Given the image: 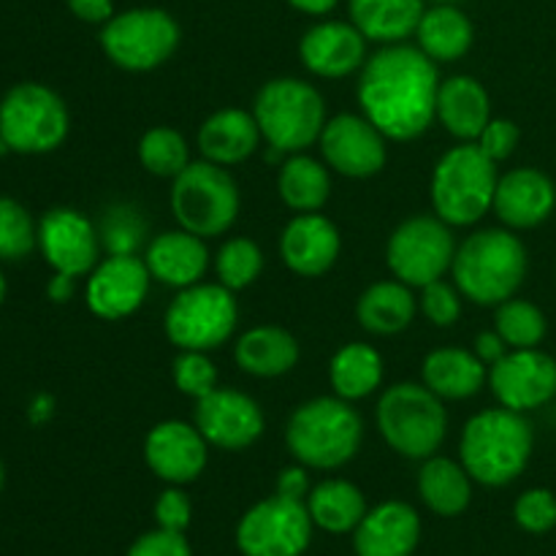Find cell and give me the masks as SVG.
<instances>
[{"mask_svg": "<svg viewBox=\"0 0 556 556\" xmlns=\"http://www.w3.org/2000/svg\"><path fill=\"white\" fill-rule=\"evenodd\" d=\"M172 378L174 386L195 402L217 389V367L201 351H179V356L172 364Z\"/></svg>", "mask_w": 556, "mask_h": 556, "instance_id": "obj_41", "label": "cell"}, {"mask_svg": "<svg viewBox=\"0 0 556 556\" xmlns=\"http://www.w3.org/2000/svg\"><path fill=\"white\" fill-rule=\"evenodd\" d=\"M307 503L271 497L255 503L237 527V546L244 556H302L313 541Z\"/></svg>", "mask_w": 556, "mask_h": 556, "instance_id": "obj_13", "label": "cell"}, {"mask_svg": "<svg viewBox=\"0 0 556 556\" xmlns=\"http://www.w3.org/2000/svg\"><path fill=\"white\" fill-rule=\"evenodd\" d=\"M418 309H421L424 318H427L432 326H438V329H448V326H454L462 315L459 288L451 286V282L445 280L429 282V286L421 288Z\"/></svg>", "mask_w": 556, "mask_h": 556, "instance_id": "obj_43", "label": "cell"}, {"mask_svg": "<svg viewBox=\"0 0 556 556\" xmlns=\"http://www.w3.org/2000/svg\"><path fill=\"white\" fill-rule=\"evenodd\" d=\"M472 351H476V356L481 358L486 367H492V364H497L500 358L510 351V348L505 345L503 337L492 329V331H483V334L476 337V345H472Z\"/></svg>", "mask_w": 556, "mask_h": 556, "instance_id": "obj_49", "label": "cell"}, {"mask_svg": "<svg viewBox=\"0 0 556 556\" xmlns=\"http://www.w3.org/2000/svg\"><path fill=\"white\" fill-rule=\"evenodd\" d=\"M440 125L459 141H478L483 128L492 119V101L489 92L476 76H448L440 81L438 114Z\"/></svg>", "mask_w": 556, "mask_h": 556, "instance_id": "obj_25", "label": "cell"}, {"mask_svg": "<svg viewBox=\"0 0 556 556\" xmlns=\"http://www.w3.org/2000/svg\"><path fill=\"white\" fill-rule=\"evenodd\" d=\"M195 427L220 451H244L264 434L266 418L258 402L244 391L215 389L195 402Z\"/></svg>", "mask_w": 556, "mask_h": 556, "instance_id": "obj_16", "label": "cell"}, {"mask_svg": "<svg viewBox=\"0 0 556 556\" xmlns=\"http://www.w3.org/2000/svg\"><path fill=\"white\" fill-rule=\"evenodd\" d=\"M261 139L264 136L253 112H244V109H217L199 128L201 155L217 166L244 163L250 155H255Z\"/></svg>", "mask_w": 556, "mask_h": 556, "instance_id": "obj_26", "label": "cell"}, {"mask_svg": "<svg viewBox=\"0 0 556 556\" xmlns=\"http://www.w3.org/2000/svg\"><path fill=\"white\" fill-rule=\"evenodd\" d=\"M5 152H11V150H9V144H5V141L0 139V155H5Z\"/></svg>", "mask_w": 556, "mask_h": 556, "instance_id": "obj_55", "label": "cell"}, {"mask_svg": "<svg viewBox=\"0 0 556 556\" xmlns=\"http://www.w3.org/2000/svg\"><path fill=\"white\" fill-rule=\"evenodd\" d=\"M494 331L505 340L510 351H521V348H541L546 340L548 320L538 304L530 299H508V302L497 304V315H494Z\"/></svg>", "mask_w": 556, "mask_h": 556, "instance_id": "obj_37", "label": "cell"}, {"mask_svg": "<svg viewBox=\"0 0 556 556\" xmlns=\"http://www.w3.org/2000/svg\"><path fill=\"white\" fill-rule=\"evenodd\" d=\"M364 421L353 402L340 396H315L291 413L286 445L307 470H340L358 454Z\"/></svg>", "mask_w": 556, "mask_h": 556, "instance_id": "obj_4", "label": "cell"}, {"mask_svg": "<svg viewBox=\"0 0 556 556\" xmlns=\"http://www.w3.org/2000/svg\"><path fill=\"white\" fill-rule=\"evenodd\" d=\"M280 497H288V500H299V503H304L309 494V478H307V467L304 465H293V467H286V470L277 476V492Z\"/></svg>", "mask_w": 556, "mask_h": 556, "instance_id": "obj_47", "label": "cell"}, {"mask_svg": "<svg viewBox=\"0 0 556 556\" xmlns=\"http://www.w3.org/2000/svg\"><path fill=\"white\" fill-rule=\"evenodd\" d=\"M380 438L405 459H429L448 434V410L424 383H394L375 410Z\"/></svg>", "mask_w": 556, "mask_h": 556, "instance_id": "obj_7", "label": "cell"}, {"mask_svg": "<svg viewBox=\"0 0 556 556\" xmlns=\"http://www.w3.org/2000/svg\"><path fill=\"white\" fill-rule=\"evenodd\" d=\"M424 0H351V20L367 41L402 43L424 16Z\"/></svg>", "mask_w": 556, "mask_h": 556, "instance_id": "obj_32", "label": "cell"}, {"mask_svg": "<svg viewBox=\"0 0 556 556\" xmlns=\"http://www.w3.org/2000/svg\"><path fill=\"white\" fill-rule=\"evenodd\" d=\"M416 313L418 299L413 296V288L396 277L369 286L356 304L358 326L375 337L402 334L413 324Z\"/></svg>", "mask_w": 556, "mask_h": 556, "instance_id": "obj_29", "label": "cell"}, {"mask_svg": "<svg viewBox=\"0 0 556 556\" xmlns=\"http://www.w3.org/2000/svg\"><path fill=\"white\" fill-rule=\"evenodd\" d=\"M324 163L351 179H369L389 161V139L364 114H337L318 139Z\"/></svg>", "mask_w": 556, "mask_h": 556, "instance_id": "obj_15", "label": "cell"}, {"mask_svg": "<svg viewBox=\"0 0 556 556\" xmlns=\"http://www.w3.org/2000/svg\"><path fill=\"white\" fill-rule=\"evenodd\" d=\"M206 459H210V443L195 424L172 418V421L155 424L147 432L144 462L168 486L193 483L204 472Z\"/></svg>", "mask_w": 556, "mask_h": 556, "instance_id": "obj_19", "label": "cell"}, {"mask_svg": "<svg viewBox=\"0 0 556 556\" xmlns=\"http://www.w3.org/2000/svg\"><path fill=\"white\" fill-rule=\"evenodd\" d=\"M421 541V519L402 500H389L367 510L353 530L356 556H413Z\"/></svg>", "mask_w": 556, "mask_h": 556, "instance_id": "obj_23", "label": "cell"}, {"mask_svg": "<svg viewBox=\"0 0 556 556\" xmlns=\"http://www.w3.org/2000/svg\"><path fill=\"white\" fill-rule=\"evenodd\" d=\"M144 264L152 280L182 291V288L204 280L206 269H210V248H206V239L195 237L185 228L163 231L147 244Z\"/></svg>", "mask_w": 556, "mask_h": 556, "instance_id": "obj_24", "label": "cell"}, {"mask_svg": "<svg viewBox=\"0 0 556 556\" xmlns=\"http://www.w3.org/2000/svg\"><path fill=\"white\" fill-rule=\"evenodd\" d=\"M217 282L228 291H244L264 271V250L248 237H231L215 255Z\"/></svg>", "mask_w": 556, "mask_h": 556, "instance_id": "obj_38", "label": "cell"}, {"mask_svg": "<svg viewBox=\"0 0 556 556\" xmlns=\"http://www.w3.org/2000/svg\"><path fill=\"white\" fill-rule=\"evenodd\" d=\"M535 448V432L525 413L489 407L465 424L459 438V462L481 486L500 489L527 470Z\"/></svg>", "mask_w": 556, "mask_h": 556, "instance_id": "obj_2", "label": "cell"}, {"mask_svg": "<svg viewBox=\"0 0 556 556\" xmlns=\"http://www.w3.org/2000/svg\"><path fill=\"white\" fill-rule=\"evenodd\" d=\"M71 128L63 98L47 85L22 81L0 101V139L20 155L58 150Z\"/></svg>", "mask_w": 556, "mask_h": 556, "instance_id": "obj_10", "label": "cell"}, {"mask_svg": "<svg viewBox=\"0 0 556 556\" xmlns=\"http://www.w3.org/2000/svg\"><path fill=\"white\" fill-rule=\"evenodd\" d=\"M438 63L410 43H386L358 76V106L389 141H416L438 114Z\"/></svg>", "mask_w": 556, "mask_h": 556, "instance_id": "obj_1", "label": "cell"}, {"mask_svg": "<svg viewBox=\"0 0 556 556\" xmlns=\"http://www.w3.org/2000/svg\"><path fill=\"white\" fill-rule=\"evenodd\" d=\"M239 307L233 291L220 282H195L182 288L166 315L163 331L179 351L210 353L223 348L237 331Z\"/></svg>", "mask_w": 556, "mask_h": 556, "instance_id": "obj_9", "label": "cell"}, {"mask_svg": "<svg viewBox=\"0 0 556 556\" xmlns=\"http://www.w3.org/2000/svg\"><path fill=\"white\" fill-rule=\"evenodd\" d=\"M454 231L438 215H416L394 228L386 244V264L391 275L410 288L443 280L454 266Z\"/></svg>", "mask_w": 556, "mask_h": 556, "instance_id": "obj_12", "label": "cell"}, {"mask_svg": "<svg viewBox=\"0 0 556 556\" xmlns=\"http://www.w3.org/2000/svg\"><path fill=\"white\" fill-rule=\"evenodd\" d=\"M74 288H76V277L71 275H60V271H54L52 282H49L47 293L52 302H68L71 296H74Z\"/></svg>", "mask_w": 556, "mask_h": 556, "instance_id": "obj_50", "label": "cell"}, {"mask_svg": "<svg viewBox=\"0 0 556 556\" xmlns=\"http://www.w3.org/2000/svg\"><path fill=\"white\" fill-rule=\"evenodd\" d=\"M556 210V185L541 168L521 166L497 179L492 212L510 231H530L546 223Z\"/></svg>", "mask_w": 556, "mask_h": 556, "instance_id": "obj_20", "label": "cell"}, {"mask_svg": "<svg viewBox=\"0 0 556 556\" xmlns=\"http://www.w3.org/2000/svg\"><path fill=\"white\" fill-rule=\"evenodd\" d=\"M128 556H193L185 532L172 530H152L144 532L134 546L128 548Z\"/></svg>", "mask_w": 556, "mask_h": 556, "instance_id": "obj_46", "label": "cell"}, {"mask_svg": "<svg viewBox=\"0 0 556 556\" xmlns=\"http://www.w3.org/2000/svg\"><path fill=\"white\" fill-rule=\"evenodd\" d=\"M418 494L432 514L454 519L470 508L472 478L462 462L448 456H429L418 470Z\"/></svg>", "mask_w": 556, "mask_h": 556, "instance_id": "obj_30", "label": "cell"}, {"mask_svg": "<svg viewBox=\"0 0 556 556\" xmlns=\"http://www.w3.org/2000/svg\"><path fill=\"white\" fill-rule=\"evenodd\" d=\"M514 519L530 535L556 530V494L548 489H527L514 505Z\"/></svg>", "mask_w": 556, "mask_h": 556, "instance_id": "obj_42", "label": "cell"}, {"mask_svg": "<svg viewBox=\"0 0 556 556\" xmlns=\"http://www.w3.org/2000/svg\"><path fill=\"white\" fill-rule=\"evenodd\" d=\"M497 179V163L476 141L451 147L438 161L429 182L434 215L451 228L476 226L492 212Z\"/></svg>", "mask_w": 556, "mask_h": 556, "instance_id": "obj_5", "label": "cell"}, {"mask_svg": "<svg viewBox=\"0 0 556 556\" xmlns=\"http://www.w3.org/2000/svg\"><path fill=\"white\" fill-rule=\"evenodd\" d=\"M530 255L510 228H483L456 248L454 286L481 307H497L525 286Z\"/></svg>", "mask_w": 556, "mask_h": 556, "instance_id": "obj_3", "label": "cell"}, {"mask_svg": "<svg viewBox=\"0 0 556 556\" xmlns=\"http://www.w3.org/2000/svg\"><path fill=\"white\" fill-rule=\"evenodd\" d=\"M299 54L309 74L320 79H345L367 63V38L353 22H320L304 33Z\"/></svg>", "mask_w": 556, "mask_h": 556, "instance_id": "obj_21", "label": "cell"}, {"mask_svg": "<svg viewBox=\"0 0 556 556\" xmlns=\"http://www.w3.org/2000/svg\"><path fill=\"white\" fill-rule=\"evenodd\" d=\"M193 519V505L190 497L179 486H168L166 492H161L155 503V521L161 530L172 532H185Z\"/></svg>", "mask_w": 556, "mask_h": 556, "instance_id": "obj_45", "label": "cell"}, {"mask_svg": "<svg viewBox=\"0 0 556 556\" xmlns=\"http://www.w3.org/2000/svg\"><path fill=\"white\" fill-rule=\"evenodd\" d=\"M519 141H521V130L514 119L492 117L489 119L486 128H483V134L478 136L476 144L481 147V150L486 152L494 163H503L514 155L516 147H519Z\"/></svg>", "mask_w": 556, "mask_h": 556, "instance_id": "obj_44", "label": "cell"}, {"mask_svg": "<svg viewBox=\"0 0 556 556\" xmlns=\"http://www.w3.org/2000/svg\"><path fill=\"white\" fill-rule=\"evenodd\" d=\"M421 383L440 400H470L489 383V367L465 348H438L421 364Z\"/></svg>", "mask_w": 556, "mask_h": 556, "instance_id": "obj_27", "label": "cell"}, {"mask_svg": "<svg viewBox=\"0 0 556 556\" xmlns=\"http://www.w3.org/2000/svg\"><path fill=\"white\" fill-rule=\"evenodd\" d=\"M38 244V228L30 212L14 199H0V258L20 261Z\"/></svg>", "mask_w": 556, "mask_h": 556, "instance_id": "obj_40", "label": "cell"}, {"mask_svg": "<svg viewBox=\"0 0 556 556\" xmlns=\"http://www.w3.org/2000/svg\"><path fill=\"white\" fill-rule=\"evenodd\" d=\"M52 410H54V402L49 400V396H38V400L30 405V418L36 424H43L49 416H52Z\"/></svg>", "mask_w": 556, "mask_h": 556, "instance_id": "obj_52", "label": "cell"}, {"mask_svg": "<svg viewBox=\"0 0 556 556\" xmlns=\"http://www.w3.org/2000/svg\"><path fill=\"white\" fill-rule=\"evenodd\" d=\"M3 481H5V470H3V462H0V489H3Z\"/></svg>", "mask_w": 556, "mask_h": 556, "instance_id": "obj_56", "label": "cell"}, {"mask_svg": "<svg viewBox=\"0 0 556 556\" xmlns=\"http://www.w3.org/2000/svg\"><path fill=\"white\" fill-rule=\"evenodd\" d=\"M177 20L163 9H130L112 16L101 30V47L117 68L130 74L161 68L179 47Z\"/></svg>", "mask_w": 556, "mask_h": 556, "instance_id": "obj_11", "label": "cell"}, {"mask_svg": "<svg viewBox=\"0 0 556 556\" xmlns=\"http://www.w3.org/2000/svg\"><path fill=\"white\" fill-rule=\"evenodd\" d=\"M139 163L155 177L174 179L190 166V144L177 128L155 125L139 139Z\"/></svg>", "mask_w": 556, "mask_h": 556, "instance_id": "obj_36", "label": "cell"}, {"mask_svg": "<svg viewBox=\"0 0 556 556\" xmlns=\"http://www.w3.org/2000/svg\"><path fill=\"white\" fill-rule=\"evenodd\" d=\"M68 9L76 20L90 25H106L114 16V0H68Z\"/></svg>", "mask_w": 556, "mask_h": 556, "instance_id": "obj_48", "label": "cell"}, {"mask_svg": "<svg viewBox=\"0 0 556 556\" xmlns=\"http://www.w3.org/2000/svg\"><path fill=\"white\" fill-rule=\"evenodd\" d=\"M434 3H443V5H456V3H465V0H434Z\"/></svg>", "mask_w": 556, "mask_h": 556, "instance_id": "obj_54", "label": "cell"}, {"mask_svg": "<svg viewBox=\"0 0 556 556\" xmlns=\"http://www.w3.org/2000/svg\"><path fill=\"white\" fill-rule=\"evenodd\" d=\"M307 510L313 516V525L331 535H345L353 532L367 516V500L364 492L351 481L331 478L318 483L307 494Z\"/></svg>", "mask_w": 556, "mask_h": 556, "instance_id": "obj_33", "label": "cell"}, {"mask_svg": "<svg viewBox=\"0 0 556 556\" xmlns=\"http://www.w3.org/2000/svg\"><path fill=\"white\" fill-rule=\"evenodd\" d=\"M489 386L503 407L525 416L541 410L556 396V358L541 348L508 351L489 367Z\"/></svg>", "mask_w": 556, "mask_h": 556, "instance_id": "obj_14", "label": "cell"}, {"mask_svg": "<svg viewBox=\"0 0 556 556\" xmlns=\"http://www.w3.org/2000/svg\"><path fill=\"white\" fill-rule=\"evenodd\" d=\"M288 3H291L296 11H302V14L326 16L337 9L340 0H288Z\"/></svg>", "mask_w": 556, "mask_h": 556, "instance_id": "obj_51", "label": "cell"}, {"mask_svg": "<svg viewBox=\"0 0 556 556\" xmlns=\"http://www.w3.org/2000/svg\"><path fill=\"white\" fill-rule=\"evenodd\" d=\"M277 190H280L282 204L296 215L324 210L331 195L329 166L304 152H293L277 174Z\"/></svg>", "mask_w": 556, "mask_h": 556, "instance_id": "obj_35", "label": "cell"}, {"mask_svg": "<svg viewBox=\"0 0 556 556\" xmlns=\"http://www.w3.org/2000/svg\"><path fill=\"white\" fill-rule=\"evenodd\" d=\"M253 117L266 144L282 155L318 144L329 123L318 87L296 76H277L266 81L253 101Z\"/></svg>", "mask_w": 556, "mask_h": 556, "instance_id": "obj_6", "label": "cell"}, {"mask_svg": "<svg viewBox=\"0 0 556 556\" xmlns=\"http://www.w3.org/2000/svg\"><path fill=\"white\" fill-rule=\"evenodd\" d=\"M342 250L340 228L318 212H299L280 233V255L299 277H324Z\"/></svg>", "mask_w": 556, "mask_h": 556, "instance_id": "obj_22", "label": "cell"}, {"mask_svg": "<svg viewBox=\"0 0 556 556\" xmlns=\"http://www.w3.org/2000/svg\"><path fill=\"white\" fill-rule=\"evenodd\" d=\"M38 248L54 271L81 277L98 266L101 233L81 212L71 206H54L41 217Z\"/></svg>", "mask_w": 556, "mask_h": 556, "instance_id": "obj_18", "label": "cell"}, {"mask_svg": "<svg viewBox=\"0 0 556 556\" xmlns=\"http://www.w3.org/2000/svg\"><path fill=\"white\" fill-rule=\"evenodd\" d=\"M329 383L340 400H367L383 383V356L367 342H351L331 356Z\"/></svg>", "mask_w": 556, "mask_h": 556, "instance_id": "obj_34", "label": "cell"}, {"mask_svg": "<svg viewBox=\"0 0 556 556\" xmlns=\"http://www.w3.org/2000/svg\"><path fill=\"white\" fill-rule=\"evenodd\" d=\"M3 299H5V277L3 271H0V304H3Z\"/></svg>", "mask_w": 556, "mask_h": 556, "instance_id": "obj_53", "label": "cell"}, {"mask_svg": "<svg viewBox=\"0 0 556 556\" xmlns=\"http://www.w3.org/2000/svg\"><path fill=\"white\" fill-rule=\"evenodd\" d=\"M239 185L226 166L190 161L172 185V212L179 228L201 239L223 237L239 217Z\"/></svg>", "mask_w": 556, "mask_h": 556, "instance_id": "obj_8", "label": "cell"}, {"mask_svg": "<svg viewBox=\"0 0 556 556\" xmlns=\"http://www.w3.org/2000/svg\"><path fill=\"white\" fill-rule=\"evenodd\" d=\"M302 348L296 337L280 326H255L239 334L233 358L239 369L253 378H282L299 364Z\"/></svg>", "mask_w": 556, "mask_h": 556, "instance_id": "obj_28", "label": "cell"}, {"mask_svg": "<svg viewBox=\"0 0 556 556\" xmlns=\"http://www.w3.org/2000/svg\"><path fill=\"white\" fill-rule=\"evenodd\" d=\"M101 248H106L109 255H136L144 244L147 223L130 204H117L103 215L101 228Z\"/></svg>", "mask_w": 556, "mask_h": 556, "instance_id": "obj_39", "label": "cell"}, {"mask_svg": "<svg viewBox=\"0 0 556 556\" xmlns=\"http://www.w3.org/2000/svg\"><path fill=\"white\" fill-rule=\"evenodd\" d=\"M418 49L434 63H454L462 60L472 47V22L456 5L438 3L434 9L424 11L421 22L416 27Z\"/></svg>", "mask_w": 556, "mask_h": 556, "instance_id": "obj_31", "label": "cell"}, {"mask_svg": "<svg viewBox=\"0 0 556 556\" xmlns=\"http://www.w3.org/2000/svg\"><path fill=\"white\" fill-rule=\"evenodd\" d=\"M150 269L139 255H106L87 280V307L101 320H123L144 304L150 291Z\"/></svg>", "mask_w": 556, "mask_h": 556, "instance_id": "obj_17", "label": "cell"}]
</instances>
